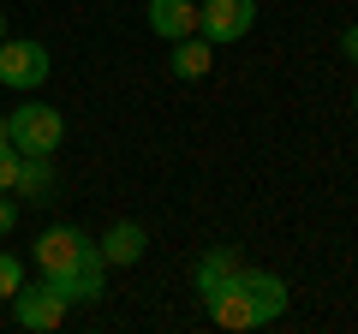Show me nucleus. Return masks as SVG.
I'll return each instance as SVG.
<instances>
[{
    "label": "nucleus",
    "mask_w": 358,
    "mask_h": 334,
    "mask_svg": "<svg viewBox=\"0 0 358 334\" xmlns=\"http://www.w3.org/2000/svg\"><path fill=\"white\" fill-rule=\"evenodd\" d=\"M6 131H13L18 155H54L60 138H66V119H60V108H48V102H18L13 119H6Z\"/></svg>",
    "instance_id": "obj_1"
},
{
    "label": "nucleus",
    "mask_w": 358,
    "mask_h": 334,
    "mask_svg": "<svg viewBox=\"0 0 358 334\" xmlns=\"http://www.w3.org/2000/svg\"><path fill=\"white\" fill-rule=\"evenodd\" d=\"M48 48L42 42H30V36H6L0 42V84L6 90H42L48 84Z\"/></svg>",
    "instance_id": "obj_2"
},
{
    "label": "nucleus",
    "mask_w": 358,
    "mask_h": 334,
    "mask_svg": "<svg viewBox=\"0 0 358 334\" xmlns=\"http://www.w3.org/2000/svg\"><path fill=\"white\" fill-rule=\"evenodd\" d=\"M251 24H257V0H197V36H209L215 48L251 36Z\"/></svg>",
    "instance_id": "obj_3"
},
{
    "label": "nucleus",
    "mask_w": 358,
    "mask_h": 334,
    "mask_svg": "<svg viewBox=\"0 0 358 334\" xmlns=\"http://www.w3.org/2000/svg\"><path fill=\"white\" fill-rule=\"evenodd\" d=\"M66 310H72V305H66V293H60V286H48V281H42V286H18V293H13V322H18V328H30V334L60 328Z\"/></svg>",
    "instance_id": "obj_4"
},
{
    "label": "nucleus",
    "mask_w": 358,
    "mask_h": 334,
    "mask_svg": "<svg viewBox=\"0 0 358 334\" xmlns=\"http://www.w3.org/2000/svg\"><path fill=\"white\" fill-rule=\"evenodd\" d=\"M90 233H78V227H48L36 239V263H42V275L48 281H60V275H72L78 263H84V251H90Z\"/></svg>",
    "instance_id": "obj_5"
},
{
    "label": "nucleus",
    "mask_w": 358,
    "mask_h": 334,
    "mask_svg": "<svg viewBox=\"0 0 358 334\" xmlns=\"http://www.w3.org/2000/svg\"><path fill=\"white\" fill-rule=\"evenodd\" d=\"M233 286L251 298V310H257V322H263V328H268V322H281L287 305H293L287 281H281V275H268V269H239V275H233Z\"/></svg>",
    "instance_id": "obj_6"
},
{
    "label": "nucleus",
    "mask_w": 358,
    "mask_h": 334,
    "mask_svg": "<svg viewBox=\"0 0 358 334\" xmlns=\"http://www.w3.org/2000/svg\"><path fill=\"white\" fill-rule=\"evenodd\" d=\"M66 293V305H102L108 298V257H102V245H90L84 263H78L72 275H60V281H48Z\"/></svg>",
    "instance_id": "obj_7"
},
{
    "label": "nucleus",
    "mask_w": 358,
    "mask_h": 334,
    "mask_svg": "<svg viewBox=\"0 0 358 334\" xmlns=\"http://www.w3.org/2000/svg\"><path fill=\"white\" fill-rule=\"evenodd\" d=\"M239 269H245V257L233 251V245H215V251H203V257H197V269H192V286H197V298L221 293V286H227Z\"/></svg>",
    "instance_id": "obj_8"
},
{
    "label": "nucleus",
    "mask_w": 358,
    "mask_h": 334,
    "mask_svg": "<svg viewBox=\"0 0 358 334\" xmlns=\"http://www.w3.org/2000/svg\"><path fill=\"white\" fill-rule=\"evenodd\" d=\"M209 66H215V42L209 36H179L173 42V54H167V72L173 78H185V84H197V78H209Z\"/></svg>",
    "instance_id": "obj_9"
},
{
    "label": "nucleus",
    "mask_w": 358,
    "mask_h": 334,
    "mask_svg": "<svg viewBox=\"0 0 358 334\" xmlns=\"http://www.w3.org/2000/svg\"><path fill=\"white\" fill-rule=\"evenodd\" d=\"M150 30L162 42H179V36H192L197 30V0H150Z\"/></svg>",
    "instance_id": "obj_10"
},
{
    "label": "nucleus",
    "mask_w": 358,
    "mask_h": 334,
    "mask_svg": "<svg viewBox=\"0 0 358 334\" xmlns=\"http://www.w3.org/2000/svg\"><path fill=\"white\" fill-rule=\"evenodd\" d=\"M143 251H150V233H143V221H114V227H108V239H102L108 269H131Z\"/></svg>",
    "instance_id": "obj_11"
},
{
    "label": "nucleus",
    "mask_w": 358,
    "mask_h": 334,
    "mask_svg": "<svg viewBox=\"0 0 358 334\" xmlns=\"http://www.w3.org/2000/svg\"><path fill=\"white\" fill-rule=\"evenodd\" d=\"M13 191L30 197V203H48V197H54V155H18Z\"/></svg>",
    "instance_id": "obj_12"
},
{
    "label": "nucleus",
    "mask_w": 358,
    "mask_h": 334,
    "mask_svg": "<svg viewBox=\"0 0 358 334\" xmlns=\"http://www.w3.org/2000/svg\"><path fill=\"white\" fill-rule=\"evenodd\" d=\"M18 286H24V263H18L13 251H0V298L13 305V293H18Z\"/></svg>",
    "instance_id": "obj_13"
},
{
    "label": "nucleus",
    "mask_w": 358,
    "mask_h": 334,
    "mask_svg": "<svg viewBox=\"0 0 358 334\" xmlns=\"http://www.w3.org/2000/svg\"><path fill=\"white\" fill-rule=\"evenodd\" d=\"M13 180H18V150L0 143V191H13Z\"/></svg>",
    "instance_id": "obj_14"
},
{
    "label": "nucleus",
    "mask_w": 358,
    "mask_h": 334,
    "mask_svg": "<svg viewBox=\"0 0 358 334\" xmlns=\"http://www.w3.org/2000/svg\"><path fill=\"white\" fill-rule=\"evenodd\" d=\"M18 227V203H13V191H0V233H13Z\"/></svg>",
    "instance_id": "obj_15"
},
{
    "label": "nucleus",
    "mask_w": 358,
    "mask_h": 334,
    "mask_svg": "<svg viewBox=\"0 0 358 334\" xmlns=\"http://www.w3.org/2000/svg\"><path fill=\"white\" fill-rule=\"evenodd\" d=\"M341 54L358 66V24H346V30H341Z\"/></svg>",
    "instance_id": "obj_16"
},
{
    "label": "nucleus",
    "mask_w": 358,
    "mask_h": 334,
    "mask_svg": "<svg viewBox=\"0 0 358 334\" xmlns=\"http://www.w3.org/2000/svg\"><path fill=\"white\" fill-rule=\"evenodd\" d=\"M0 143H13V131H6V119H0Z\"/></svg>",
    "instance_id": "obj_17"
},
{
    "label": "nucleus",
    "mask_w": 358,
    "mask_h": 334,
    "mask_svg": "<svg viewBox=\"0 0 358 334\" xmlns=\"http://www.w3.org/2000/svg\"><path fill=\"white\" fill-rule=\"evenodd\" d=\"M0 42H6V18H0Z\"/></svg>",
    "instance_id": "obj_18"
},
{
    "label": "nucleus",
    "mask_w": 358,
    "mask_h": 334,
    "mask_svg": "<svg viewBox=\"0 0 358 334\" xmlns=\"http://www.w3.org/2000/svg\"><path fill=\"white\" fill-rule=\"evenodd\" d=\"M352 114H358V90H352Z\"/></svg>",
    "instance_id": "obj_19"
}]
</instances>
